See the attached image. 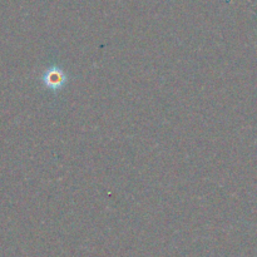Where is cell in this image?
Returning <instances> with one entry per match:
<instances>
[{"instance_id": "obj_1", "label": "cell", "mask_w": 257, "mask_h": 257, "mask_svg": "<svg viewBox=\"0 0 257 257\" xmlns=\"http://www.w3.org/2000/svg\"><path fill=\"white\" fill-rule=\"evenodd\" d=\"M43 82H44L45 87L57 92L67 83V74H65L64 70L58 67L49 68L43 75Z\"/></svg>"}]
</instances>
